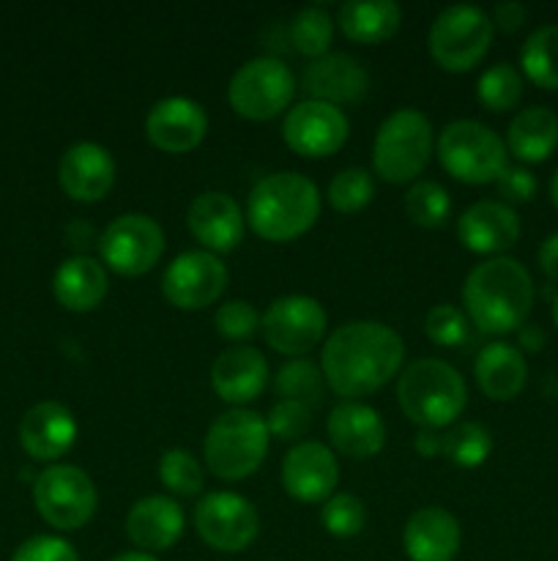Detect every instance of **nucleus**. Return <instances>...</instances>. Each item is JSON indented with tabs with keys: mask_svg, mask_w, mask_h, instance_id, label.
Wrapping results in <instances>:
<instances>
[{
	"mask_svg": "<svg viewBox=\"0 0 558 561\" xmlns=\"http://www.w3.org/2000/svg\"><path fill=\"white\" fill-rule=\"evenodd\" d=\"M405 362V343L381 321H350L323 345V381L342 400H361L386 387Z\"/></svg>",
	"mask_w": 558,
	"mask_h": 561,
	"instance_id": "nucleus-1",
	"label": "nucleus"
},
{
	"mask_svg": "<svg viewBox=\"0 0 558 561\" xmlns=\"http://www.w3.org/2000/svg\"><path fill=\"white\" fill-rule=\"evenodd\" d=\"M463 305L470 323L485 334L518 332L534 305V279L514 257H487L465 277Z\"/></svg>",
	"mask_w": 558,
	"mask_h": 561,
	"instance_id": "nucleus-2",
	"label": "nucleus"
},
{
	"mask_svg": "<svg viewBox=\"0 0 558 561\" xmlns=\"http://www.w3.org/2000/svg\"><path fill=\"white\" fill-rule=\"evenodd\" d=\"M321 217V192L306 175L282 170L257 181L246 203V222L271 244L304 236Z\"/></svg>",
	"mask_w": 558,
	"mask_h": 561,
	"instance_id": "nucleus-3",
	"label": "nucleus"
},
{
	"mask_svg": "<svg viewBox=\"0 0 558 561\" xmlns=\"http://www.w3.org/2000/svg\"><path fill=\"white\" fill-rule=\"evenodd\" d=\"M397 400L403 414L427 431H443L457 422L468 403L465 378L443 359H416L399 373Z\"/></svg>",
	"mask_w": 558,
	"mask_h": 561,
	"instance_id": "nucleus-4",
	"label": "nucleus"
},
{
	"mask_svg": "<svg viewBox=\"0 0 558 561\" xmlns=\"http://www.w3.org/2000/svg\"><path fill=\"white\" fill-rule=\"evenodd\" d=\"M266 416L249 409H230L211 422L206 433V466L224 482L255 474L268 455Z\"/></svg>",
	"mask_w": 558,
	"mask_h": 561,
	"instance_id": "nucleus-5",
	"label": "nucleus"
},
{
	"mask_svg": "<svg viewBox=\"0 0 558 561\" xmlns=\"http://www.w3.org/2000/svg\"><path fill=\"white\" fill-rule=\"evenodd\" d=\"M432 157V124L421 110L399 107L377 126L372 142L375 173L388 184H410Z\"/></svg>",
	"mask_w": 558,
	"mask_h": 561,
	"instance_id": "nucleus-6",
	"label": "nucleus"
},
{
	"mask_svg": "<svg viewBox=\"0 0 558 561\" xmlns=\"http://www.w3.org/2000/svg\"><path fill=\"white\" fill-rule=\"evenodd\" d=\"M438 159L463 184H496L507 170V142L490 126L460 118L438 135Z\"/></svg>",
	"mask_w": 558,
	"mask_h": 561,
	"instance_id": "nucleus-7",
	"label": "nucleus"
},
{
	"mask_svg": "<svg viewBox=\"0 0 558 561\" xmlns=\"http://www.w3.org/2000/svg\"><path fill=\"white\" fill-rule=\"evenodd\" d=\"M492 25L490 14L476 5H449L427 33V47H430L432 60L443 71H468L479 64L492 44Z\"/></svg>",
	"mask_w": 558,
	"mask_h": 561,
	"instance_id": "nucleus-8",
	"label": "nucleus"
},
{
	"mask_svg": "<svg viewBox=\"0 0 558 561\" xmlns=\"http://www.w3.org/2000/svg\"><path fill=\"white\" fill-rule=\"evenodd\" d=\"M295 96V77L284 60L274 55L246 60L228 85V102L241 118L271 121L290 107Z\"/></svg>",
	"mask_w": 558,
	"mask_h": 561,
	"instance_id": "nucleus-9",
	"label": "nucleus"
},
{
	"mask_svg": "<svg viewBox=\"0 0 558 561\" xmlns=\"http://www.w3.org/2000/svg\"><path fill=\"white\" fill-rule=\"evenodd\" d=\"M33 504L53 529L77 531L96 513L98 493L80 466L53 463L33 480Z\"/></svg>",
	"mask_w": 558,
	"mask_h": 561,
	"instance_id": "nucleus-10",
	"label": "nucleus"
},
{
	"mask_svg": "<svg viewBox=\"0 0 558 561\" xmlns=\"http://www.w3.org/2000/svg\"><path fill=\"white\" fill-rule=\"evenodd\" d=\"M98 257L104 268L120 277H142L164 252V230L148 214H124L98 236Z\"/></svg>",
	"mask_w": 558,
	"mask_h": 561,
	"instance_id": "nucleus-11",
	"label": "nucleus"
},
{
	"mask_svg": "<svg viewBox=\"0 0 558 561\" xmlns=\"http://www.w3.org/2000/svg\"><path fill=\"white\" fill-rule=\"evenodd\" d=\"M195 529L206 546L222 553H241L257 540L260 515L255 504L233 491H213L195 507Z\"/></svg>",
	"mask_w": 558,
	"mask_h": 561,
	"instance_id": "nucleus-12",
	"label": "nucleus"
},
{
	"mask_svg": "<svg viewBox=\"0 0 558 561\" xmlns=\"http://www.w3.org/2000/svg\"><path fill=\"white\" fill-rule=\"evenodd\" d=\"M326 310L312 296H279L266 307L260 318V332L268 348L282 356H301L315 348L326 334Z\"/></svg>",
	"mask_w": 558,
	"mask_h": 561,
	"instance_id": "nucleus-13",
	"label": "nucleus"
},
{
	"mask_svg": "<svg viewBox=\"0 0 558 561\" xmlns=\"http://www.w3.org/2000/svg\"><path fill=\"white\" fill-rule=\"evenodd\" d=\"M228 266L213 252L189 250L170 261L162 274V294L186 312L206 310L228 288Z\"/></svg>",
	"mask_w": 558,
	"mask_h": 561,
	"instance_id": "nucleus-14",
	"label": "nucleus"
},
{
	"mask_svg": "<svg viewBox=\"0 0 558 561\" xmlns=\"http://www.w3.org/2000/svg\"><path fill=\"white\" fill-rule=\"evenodd\" d=\"M348 135L350 121L342 107L315 102V99L293 104L282 121V137L288 148L306 159L332 157L345 146Z\"/></svg>",
	"mask_w": 558,
	"mask_h": 561,
	"instance_id": "nucleus-15",
	"label": "nucleus"
},
{
	"mask_svg": "<svg viewBox=\"0 0 558 561\" xmlns=\"http://www.w3.org/2000/svg\"><path fill=\"white\" fill-rule=\"evenodd\" d=\"M339 482V463L321 442H299L282 460V485L290 499L301 504H321L334 496Z\"/></svg>",
	"mask_w": 558,
	"mask_h": 561,
	"instance_id": "nucleus-16",
	"label": "nucleus"
},
{
	"mask_svg": "<svg viewBox=\"0 0 558 561\" xmlns=\"http://www.w3.org/2000/svg\"><path fill=\"white\" fill-rule=\"evenodd\" d=\"M208 115L189 96H167L148 110L146 137L164 153H186L206 140Z\"/></svg>",
	"mask_w": 558,
	"mask_h": 561,
	"instance_id": "nucleus-17",
	"label": "nucleus"
},
{
	"mask_svg": "<svg viewBox=\"0 0 558 561\" xmlns=\"http://www.w3.org/2000/svg\"><path fill=\"white\" fill-rule=\"evenodd\" d=\"M186 225H189L191 236L206 247V252L224 255L241 244L246 219L235 197H230L228 192L208 190L189 203Z\"/></svg>",
	"mask_w": 558,
	"mask_h": 561,
	"instance_id": "nucleus-18",
	"label": "nucleus"
},
{
	"mask_svg": "<svg viewBox=\"0 0 558 561\" xmlns=\"http://www.w3.org/2000/svg\"><path fill=\"white\" fill-rule=\"evenodd\" d=\"M58 184L71 201L96 203L113 190L115 159L98 142H74L58 162Z\"/></svg>",
	"mask_w": 558,
	"mask_h": 561,
	"instance_id": "nucleus-19",
	"label": "nucleus"
},
{
	"mask_svg": "<svg viewBox=\"0 0 558 561\" xmlns=\"http://www.w3.org/2000/svg\"><path fill=\"white\" fill-rule=\"evenodd\" d=\"M457 239L476 255L498 257L520 239V217L501 201H476L457 219Z\"/></svg>",
	"mask_w": 558,
	"mask_h": 561,
	"instance_id": "nucleus-20",
	"label": "nucleus"
},
{
	"mask_svg": "<svg viewBox=\"0 0 558 561\" xmlns=\"http://www.w3.org/2000/svg\"><path fill=\"white\" fill-rule=\"evenodd\" d=\"M77 420L58 400L36 403L20 422V444L38 463L60 460L77 442Z\"/></svg>",
	"mask_w": 558,
	"mask_h": 561,
	"instance_id": "nucleus-21",
	"label": "nucleus"
},
{
	"mask_svg": "<svg viewBox=\"0 0 558 561\" xmlns=\"http://www.w3.org/2000/svg\"><path fill=\"white\" fill-rule=\"evenodd\" d=\"M304 91L315 102L356 104L370 91V75L353 55L326 53L323 58L310 60L304 69Z\"/></svg>",
	"mask_w": 558,
	"mask_h": 561,
	"instance_id": "nucleus-22",
	"label": "nucleus"
},
{
	"mask_svg": "<svg viewBox=\"0 0 558 561\" xmlns=\"http://www.w3.org/2000/svg\"><path fill=\"white\" fill-rule=\"evenodd\" d=\"M328 438L339 455L353 460L375 458L386 447V425L372 405L361 400H342L328 414Z\"/></svg>",
	"mask_w": 558,
	"mask_h": 561,
	"instance_id": "nucleus-23",
	"label": "nucleus"
},
{
	"mask_svg": "<svg viewBox=\"0 0 558 561\" xmlns=\"http://www.w3.org/2000/svg\"><path fill=\"white\" fill-rule=\"evenodd\" d=\"M184 510L170 496H146L126 515V537L142 553L170 551L184 535Z\"/></svg>",
	"mask_w": 558,
	"mask_h": 561,
	"instance_id": "nucleus-24",
	"label": "nucleus"
},
{
	"mask_svg": "<svg viewBox=\"0 0 558 561\" xmlns=\"http://www.w3.org/2000/svg\"><path fill=\"white\" fill-rule=\"evenodd\" d=\"M268 383L266 356L249 345H233L224 348L211 365V387L224 403L246 405L260 398Z\"/></svg>",
	"mask_w": 558,
	"mask_h": 561,
	"instance_id": "nucleus-25",
	"label": "nucleus"
},
{
	"mask_svg": "<svg viewBox=\"0 0 558 561\" xmlns=\"http://www.w3.org/2000/svg\"><path fill=\"white\" fill-rule=\"evenodd\" d=\"M460 542V520L443 507L416 510L403 529V548L410 561H454Z\"/></svg>",
	"mask_w": 558,
	"mask_h": 561,
	"instance_id": "nucleus-26",
	"label": "nucleus"
},
{
	"mask_svg": "<svg viewBox=\"0 0 558 561\" xmlns=\"http://www.w3.org/2000/svg\"><path fill=\"white\" fill-rule=\"evenodd\" d=\"M109 290L107 268L91 255H71L55 268L53 294L60 307L71 312H91Z\"/></svg>",
	"mask_w": 558,
	"mask_h": 561,
	"instance_id": "nucleus-27",
	"label": "nucleus"
},
{
	"mask_svg": "<svg viewBox=\"0 0 558 561\" xmlns=\"http://www.w3.org/2000/svg\"><path fill=\"white\" fill-rule=\"evenodd\" d=\"M474 376L481 392L490 400L507 403L525 389L528 381V362L523 351L509 343H490L479 351L474 362Z\"/></svg>",
	"mask_w": 558,
	"mask_h": 561,
	"instance_id": "nucleus-28",
	"label": "nucleus"
},
{
	"mask_svg": "<svg viewBox=\"0 0 558 561\" xmlns=\"http://www.w3.org/2000/svg\"><path fill=\"white\" fill-rule=\"evenodd\" d=\"M403 9L394 0H353L337 9V25L356 44H381L397 33Z\"/></svg>",
	"mask_w": 558,
	"mask_h": 561,
	"instance_id": "nucleus-29",
	"label": "nucleus"
},
{
	"mask_svg": "<svg viewBox=\"0 0 558 561\" xmlns=\"http://www.w3.org/2000/svg\"><path fill=\"white\" fill-rule=\"evenodd\" d=\"M507 148L520 162H545L558 148V115L547 107H525L507 129Z\"/></svg>",
	"mask_w": 558,
	"mask_h": 561,
	"instance_id": "nucleus-30",
	"label": "nucleus"
},
{
	"mask_svg": "<svg viewBox=\"0 0 558 561\" xmlns=\"http://www.w3.org/2000/svg\"><path fill=\"white\" fill-rule=\"evenodd\" d=\"M523 75L545 91H558V22L542 25L525 38L520 53Z\"/></svg>",
	"mask_w": 558,
	"mask_h": 561,
	"instance_id": "nucleus-31",
	"label": "nucleus"
},
{
	"mask_svg": "<svg viewBox=\"0 0 558 561\" xmlns=\"http://www.w3.org/2000/svg\"><path fill=\"white\" fill-rule=\"evenodd\" d=\"M334 20L323 5H304L293 14L288 25V42L304 58H323L332 47Z\"/></svg>",
	"mask_w": 558,
	"mask_h": 561,
	"instance_id": "nucleus-32",
	"label": "nucleus"
},
{
	"mask_svg": "<svg viewBox=\"0 0 558 561\" xmlns=\"http://www.w3.org/2000/svg\"><path fill=\"white\" fill-rule=\"evenodd\" d=\"M492 455V436L479 422H454L443 433V458L460 469H479Z\"/></svg>",
	"mask_w": 558,
	"mask_h": 561,
	"instance_id": "nucleus-33",
	"label": "nucleus"
},
{
	"mask_svg": "<svg viewBox=\"0 0 558 561\" xmlns=\"http://www.w3.org/2000/svg\"><path fill=\"white\" fill-rule=\"evenodd\" d=\"M476 96L490 113H507L514 110L523 99V77L512 64H496L481 71L476 82Z\"/></svg>",
	"mask_w": 558,
	"mask_h": 561,
	"instance_id": "nucleus-34",
	"label": "nucleus"
},
{
	"mask_svg": "<svg viewBox=\"0 0 558 561\" xmlns=\"http://www.w3.org/2000/svg\"><path fill=\"white\" fill-rule=\"evenodd\" d=\"M405 214L419 228H441L452 214V197L438 181H416L405 195Z\"/></svg>",
	"mask_w": 558,
	"mask_h": 561,
	"instance_id": "nucleus-35",
	"label": "nucleus"
},
{
	"mask_svg": "<svg viewBox=\"0 0 558 561\" xmlns=\"http://www.w3.org/2000/svg\"><path fill=\"white\" fill-rule=\"evenodd\" d=\"M159 480L175 496H197L206 485V474H202L200 460L186 449H167L159 460Z\"/></svg>",
	"mask_w": 558,
	"mask_h": 561,
	"instance_id": "nucleus-36",
	"label": "nucleus"
},
{
	"mask_svg": "<svg viewBox=\"0 0 558 561\" xmlns=\"http://www.w3.org/2000/svg\"><path fill=\"white\" fill-rule=\"evenodd\" d=\"M375 197V181L364 168H345L328 184V203L339 214H356Z\"/></svg>",
	"mask_w": 558,
	"mask_h": 561,
	"instance_id": "nucleus-37",
	"label": "nucleus"
},
{
	"mask_svg": "<svg viewBox=\"0 0 558 561\" xmlns=\"http://www.w3.org/2000/svg\"><path fill=\"white\" fill-rule=\"evenodd\" d=\"M323 389V370L312 365L310 359H293L277 373V392L279 400H295V403L312 405L321 398Z\"/></svg>",
	"mask_w": 558,
	"mask_h": 561,
	"instance_id": "nucleus-38",
	"label": "nucleus"
},
{
	"mask_svg": "<svg viewBox=\"0 0 558 561\" xmlns=\"http://www.w3.org/2000/svg\"><path fill=\"white\" fill-rule=\"evenodd\" d=\"M321 524L328 535L339 537V540L361 535V529L367 526L364 502L356 493H337V496L323 502Z\"/></svg>",
	"mask_w": 558,
	"mask_h": 561,
	"instance_id": "nucleus-39",
	"label": "nucleus"
},
{
	"mask_svg": "<svg viewBox=\"0 0 558 561\" xmlns=\"http://www.w3.org/2000/svg\"><path fill=\"white\" fill-rule=\"evenodd\" d=\"M266 427L271 438L299 444L312 427V405L295 403V400H279V403L268 411Z\"/></svg>",
	"mask_w": 558,
	"mask_h": 561,
	"instance_id": "nucleus-40",
	"label": "nucleus"
},
{
	"mask_svg": "<svg viewBox=\"0 0 558 561\" xmlns=\"http://www.w3.org/2000/svg\"><path fill=\"white\" fill-rule=\"evenodd\" d=\"M213 327H217V332L224 340L241 343V340L255 337L257 329H260V316H257V310L249 301L233 299L219 307L217 316H213Z\"/></svg>",
	"mask_w": 558,
	"mask_h": 561,
	"instance_id": "nucleus-41",
	"label": "nucleus"
},
{
	"mask_svg": "<svg viewBox=\"0 0 558 561\" xmlns=\"http://www.w3.org/2000/svg\"><path fill=\"white\" fill-rule=\"evenodd\" d=\"M425 332L435 345H460L468 337V318L454 305H435L427 312Z\"/></svg>",
	"mask_w": 558,
	"mask_h": 561,
	"instance_id": "nucleus-42",
	"label": "nucleus"
},
{
	"mask_svg": "<svg viewBox=\"0 0 558 561\" xmlns=\"http://www.w3.org/2000/svg\"><path fill=\"white\" fill-rule=\"evenodd\" d=\"M11 561H80V553L63 537L36 535L16 548Z\"/></svg>",
	"mask_w": 558,
	"mask_h": 561,
	"instance_id": "nucleus-43",
	"label": "nucleus"
},
{
	"mask_svg": "<svg viewBox=\"0 0 558 561\" xmlns=\"http://www.w3.org/2000/svg\"><path fill=\"white\" fill-rule=\"evenodd\" d=\"M496 190L498 195L509 203H528L531 197L536 195V179L531 170L520 168V164H507V170H503L501 175H498L496 181Z\"/></svg>",
	"mask_w": 558,
	"mask_h": 561,
	"instance_id": "nucleus-44",
	"label": "nucleus"
},
{
	"mask_svg": "<svg viewBox=\"0 0 558 561\" xmlns=\"http://www.w3.org/2000/svg\"><path fill=\"white\" fill-rule=\"evenodd\" d=\"M525 16H528V9H525L523 3H498L496 9H492V25L501 27V31L512 33L518 31L520 25L525 22Z\"/></svg>",
	"mask_w": 558,
	"mask_h": 561,
	"instance_id": "nucleus-45",
	"label": "nucleus"
},
{
	"mask_svg": "<svg viewBox=\"0 0 558 561\" xmlns=\"http://www.w3.org/2000/svg\"><path fill=\"white\" fill-rule=\"evenodd\" d=\"M536 261H539V268L545 272V277L558 283V233L547 236V239L542 241L539 252H536Z\"/></svg>",
	"mask_w": 558,
	"mask_h": 561,
	"instance_id": "nucleus-46",
	"label": "nucleus"
},
{
	"mask_svg": "<svg viewBox=\"0 0 558 561\" xmlns=\"http://www.w3.org/2000/svg\"><path fill=\"white\" fill-rule=\"evenodd\" d=\"M66 241H69L71 250H77V255H85V250L93 244V241L98 244V239H96V233H93L91 225L80 222V219L66 228Z\"/></svg>",
	"mask_w": 558,
	"mask_h": 561,
	"instance_id": "nucleus-47",
	"label": "nucleus"
},
{
	"mask_svg": "<svg viewBox=\"0 0 558 561\" xmlns=\"http://www.w3.org/2000/svg\"><path fill=\"white\" fill-rule=\"evenodd\" d=\"M414 447L421 458H435V455H443V433L419 427V433H416L414 438Z\"/></svg>",
	"mask_w": 558,
	"mask_h": 561,
	"instance_id": "nucleus-48",
	"label": "nucleus"
},
{
	"mask_svg": "<svg viewBox=\"0 0 558 561\" xmlns=\"http://www.w3.org/2000/svg\"><path fill=\"white\" fill-rule=\"evenodd\" d=\"M545 343V334L539 327H520V345L525 351H539Z\"/></svg>",
	"mask_w": 558,
	"mask_h": 561,
	"instance_id": "nucleus-49",
	"label": "nucleus"
},
{
	"mask_svg": "<svg viewBox=\"0 0 558 561\" xmlns=\"http://www.w3.org/2000/svg\"><path fill=\"white\" fill-rule=\"evenodd\" d=\"M109 561H159L156 557H151V553H142V551H129V553H118L115 559Z\"/></svg>",
	"mask_w": 558,
	"mask_h": 561,
	"instance_id": "nucleus-50",
	"label": "nucleus"
},
{
	"mask_svg": "<svg viewBox=\"0 0 558 561\" xmlns=\"http://www.w3.org/2000/svg\"><path fill=\"white\" fill-rule=\"evenodd\" d=\"M550 197H553V203H556V208H558V170H556V175H553V181H550Z\"/></svg>",
	"mask_w": 558,
	"mask_h": 561,
	"instance_id": "nucleus-51",
	"label": "nucleus"
},
{
	"mask_svg": "<svg viewBox=\"0 0 558 561\" xmlns=\"http://www.w3.org/2000/svg\"><path fill=\"white\" fill-rule=\"evenodd\" d=\"M553 323H556V329H558V294H556V299H553Z\"/></svg>",
	"mask_w": 558,
	"mask_h": 561,
	"instance_id": "nucleus-52",
	"label": "nucleus"
}]
</instances>
